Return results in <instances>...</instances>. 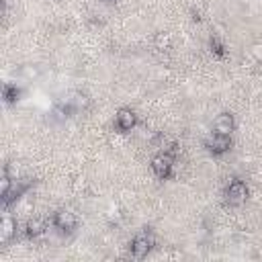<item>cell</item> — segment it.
Listing matches in <instances>:
<instances>
[{"instance_id": "12", "label": "cell", "mask_w": 262, "mask_h": 262, "mask_svg": "<svg viewBox=\"0 0 262 262\" xmlns=\"http://www.w3.org/2000/svg\"><path fill=\"white\" fill-rule=\"evenodd\" d=\"M156 47H158V49H168V47H170L168 33H158V35H156Z\"/></svg>"}, {"instance_id": "5", "label": "cell", "mask_w": 262, "mask_h": 262, "mask_svg": "<svg viewBox=\"0 0 262 262\" xmlns=\"http://www.w3.org/2000/svg\"><path fill=\"white\" fill-rule=\"evenodd\" d=\"M136 123H138V117H136V113L131 111V109H119V111H117V115H115V125H117L119 131L127 134V131H131V129L136 127Z\"/></svg>"}, {"instance_id": "13", "label": "cell", "mask_w": 262, "mask_h": 262, "mask_svg": "<svg viewBox=\"0 0 262 262\" xmlns=\"http://www.w3.org/2000/svg\"><path fill=\"white\" fill-rule=\"evenodd\" d=\"M211 49H213L217 55H223V45H221V41H219L217 37H211Z\"/></svg>"}, {"instance_id": "9", "label": "cell", "mask_w": 262, "mask_h": 262, "mask_svg": "<svg viewBox=\"0 0 262 262\" xmlns=\"http://www.w3.org/2000/svg\"><path fill=\"white\" fill-rule=\"evenodd\" d=\"M15 229H17V221H15L9 213H5V217H3V236H5V238H11V236L15 234Z\"/></svg>"}, {"instance_id": "4", "label": "cell", "mask_w": 262, "mask_h": 262, "mask_svg": "<svg viewBox=\"0 0 262 262\" xmlns=\"http://www.w3.org/2000/svg\"><path fill=\"white\" fill-rule=\"evenodd\" d=\"M53 225L59 229V232H74L76 225H78V219H76V215L72 211L61 209V211H57L53 215Z\"/></svg>"}, {"instance_id": "7", "label": "cell", "mask_w": 262, "mask_h": 262, "mask_svg": "<svg viewBox=\"0 0 262 262\" xmlns=\"http://www.w3.org/2000/svg\"><path fill=\"white\" fill-rule=\"evenodd\" d=\"M234 127H236V123H234V115H229V113H221V115H217V119H215V123H213L215 134H221V136H232Z\"/></svg>"}, {"instance_id": "10", "label": "cell", "mask_w": 262, "mask_h": 262, "mask_svg": "<svg viewBox=\"0 0 262 262\" xmlns=\"http://www.w3.org/2000/svg\"><path fill=\"white\" fill-rule=\"evenodd\" d=\"M19 94H21V90H19L15 84H7V86H5V101H7V103L17 101Z\"/></svg>"}, {"instance_id": "14", "label": "cell", "mask_w": 262, "mask_h": 262, "mask_svg": "<svg viewBox=\"0 0 262 262\" xmlns=\"http://www.w3.org/2000/svg\"><path fill=\"white\" fill-rule=\"evenodd\" d=\"M252 53H254L256 57H262V45H260V43H256V45L252 47Z\"/></svg>"}, {"instance_id": "11", "label": "cell", "mask_w": 262, "mask_h": 262, "mask_svg": "<svg viewBox=\"0 0 262 262\" xmlns=\"http://www.w3.org/2000/svg\"><path fill=\"white\" fill-rule=\"evenodd\" d=\"M70 103H72V107H74V109H82V107H86V105H88V96H86V94H82V92H76V94H74V98H70Z\"/></svg>"}, {"instance_id": "1", "label": "cell", "mask_w": 262, "mask_h": 262, "mask_svg": "<svg viewBox=\"0 0 262 262\" xmlns=\"http://www.w3.org/2000/svg\"><path fill=\"white\" fill-rule=\"evenodd\" d=\"M172 168H174V154L172 152L164 150V152H160L158 156L152 158V170L158 178L166 180L172 174Z\"/></svg>"}, {"instance_id": "2", "label": "cell", "mask_w": 262, "mask_h": 262, "mask_svg": "<svg viewBox=\"0 0 262 262\" xmlns=\"http://www.w3.org/2000/svg\"><path fill=\"white\" fill-rule=\"evenodd\" d=\"M246 199H248V186H246L244 180L236 178V180H232V182L227 184V188H225V201L229 205L238 207V205L246 203Z\"/></svg>"}, {"instance_id": "3", "label": "cell", "mask_w": 262, "mask_h": 262, "mask_svg": "<svg viewBox=\"0 0 262 262\" xmlns=\"http://www.w3.org/2000/svg\"><path fill=\"white\" fill-rule=\"evenodd\" d=\"M205 148L213 154V156H221V154H225L229 148H232V138L229 136H221V134H209L207 138H205Z\"/></svg>"}, {"instance_id": "6", "label": "cell", "mask_w": 262, "mask_h": 262, "mask_svg": "<svg viewBox=\"0 0 262 262\" xmlns=\"http://www.w3.org/2000/svg\"><path fill=\"white\" fill-rule=\"evenodd\" d=\"M152 246H154V240L150 236H138L131 242V254H134V258H146Z\"/></svg>"}, {"instance_id": "8", "label": "cell", "mask_w": 262, "mask_h": 262, "mask_svg": "<svg viewBox=\"0 0 262 262\" xmlns=\"http://www.w3.org/2000/svg\"><path fill=\"white\" fill-rule=\"evenodd\" d=\"M25 234L27 238H39L45 234V223L41 219H29L25 225Z\"/></svg>"}]
</instances>
